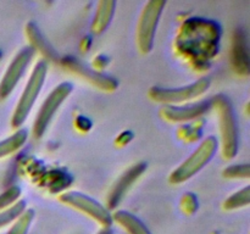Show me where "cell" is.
<instances>
[{
	"label": "cell",
	"mask_w": 250,
	"mask_h": 234,
	"mask_svg": "<svg viewBox=\"0 0 250 234\" xmlns=\"http://www.w3.org/2000/svg\"><path fill=\"white\" fill-rule=\"evenodd\" d=\"M211 107L215 109L219 118L222 156L225 160H231L238 153L239 145L238 123L233 105L226 95L217 94L211 99Z\"/></svg>",
	"instance_id": "cell-1"
},
{
	"label": "cell",
	"mask_w": 250,
	"mask_h": 234,
	"mask_svg": "<svg viewBox=\"0 0 250 234\" xmlns=\"http://www.w3.org/2000/svg\"><path fill=\"white\" fill-rule=\"evenodd\" d=\"M219 146L220 141L217 140L216 136H207L197 146V149L171 173L168 177V182L171 184L177 185L194 177L215 157L217 150H219Z\"/></svg>",
	"instance_id": "cell-2"
},
{
	"label": "cell",
	"mask_w": 250,
	"mask_h": 234,
	"mask_svg": "<svg viewBox=\"0 0 250 234\" xmlns=\"http://www.w3.org/2000/svg\"><path fill=\"white\" fill-rule=\"evenodd\" d=\"M46 75H48V63H46V61H38L33 67V70H32L31 76H29L28 80L26 83V87H24L23 92H22L16 106H15L14 112H12V128L21 127L27 119V117L29 116L37 101V98L39 97L42 88L45 83Z\"/></svg>",
	"instance_id": "cell-3"
},
{
	"label": "cell",
	"mask_w": 250,
	"mask_h": 234,
	"mask_svg": "<svg viewBox=\"0 0 250 234\" xmlns=\"http://www.w3.org/2000/svg\"><path fill=\"white\" fill-rule=\"evenodd\" d=\"M165 5L166 2L161 0H151L142 10L137 24V46L143 55L153 50L156 29Z\"/></svg>",
	"instance_id": "cell-4"
},
{
	"label": "cell",
	"mask_w": 250,
	"mask_h": 234,
	"mask_svg": "<svg viewBox=\"0 0 250 234\" xmlns=\"http://www.w3.org/2000/svg\"><path fill=\"white\" fill-rule=\"evenodd\" d=\"M211 80L208 77L199 78L194 83L177 88L153 87L149 90V97L154 101L165 105H178L203 97L209 90Z\"/></svg>",
	"instance_id": "cell-5"
},
{
	"label": "cell",
	"mask_w": 250,
	"mask_h": 234,
	"mask_svg": "<svg viewBox=\"0 0 250 234\" xmlns=\"http://www.w3.org/2000/svg\"><path fill=\"white\" fill-rule=\"evenodd\" d=\"M59 200L66 206L77 210L81 214L92 218L100 224L102 228H110L114 223L110 210L89 195L80 192H67L59 195Z\"/></svg>",
	"instance_id": "cell-6"
},
{
	"label": "cell",
	"mask_w": 250,
	"mask_h": 234,
	"mask_svg": "<svg viewBox=\"0 0 250 234\" xmlns=\"http://www.w3.org/2000/svg\"><path fill=\"white\" fill-rule=\"evenodd\" d=\"M73 85L70 82H62L59 85H56L53 90L50 92V94L46 97V99L44 100L43 104H42L41 109H39L38 114H37L36 119L33 122V127H32V134H33L34 138L39 139L43 136V134L45 133L46 128L50 124L51 119L54 118L55 114L58 112L59 107L62 105V102L65 101L68 98V95L72 93Z\"/></svg>",
	"instance_id": "cell-7"
},
{
	"label": "cell",
	"mask_w": 250,
	"mask_h": 234,
	"mask_svg": "<svg viewBox=\"0 0 250 234\" xmlns=\"http://www.w3.org/2000/svg\"><path fill=\"white\" fill-rule=\"evenodd\" d=\"M36 51L31 46H24L17 53V55L12 58L9 67L5 71L1 80H0V100H4L14 92L16 85L21 80L22 76L26 72L27 67L31 63Z\"/></svg>",
	"instance_id": "cell-8"
},
{
	"label": "cell",
	"mask_w": 250,
	"mask_h": 234,
	"mask_svg": "<svg viewBox=\"0 0 250 234\" xmlns=\"http://www.w3.org/2000/svg\"><path fill=\"white\" fill-rule=\"evenodd\" d=\"M61 63L67 71L72 72L73 75L80 76L81 78L89 82L90 84L97 87L98 89L105 90V92H114L117 89V80L112 76L106 75V73L98 72L94 68H90L82 61L78 60L73 56H66L61 58Z\"/></svg>",
	"instance_id": "cell-9"
},
{
	"label": "cell",
	"mask_w": 250,
	"mask_h": 234,
	"mask_svg": "<svg viewBox=\"0 0 250 234\" xmlns=\"http://www.w3.org/2000/svg\"><path fill=\"white\" fill-rule=\"evenodd\" d=\"M210 109H211V100H203V101L185 105H165L161 109V116L168 122L181 123L202 117Z\"/></svg>",
	"instance_id": "cell-10"
},
{
	"label": "cell",
	"mask_w": 250,
	"mask_h": 234,
	"mask_svg": "<svg viewBox=\"0 0 250 234\" xmlns=\"http://www.w3.org/2000/svg\"><path fill=\"white\" fill-rule=\"evenodd\" d=\"M146 170V163L138 162L134 166H132L131 168H128V170L117 179V182L115 183L111 192H110L109 197H107V205H109L107 209H114V207H116L117 205L121 202V200L124 199L126 193L131 189L132 185H133L134 183H136V180L143 175Z\"/></svg>",
	"instance_id": "cell-11"
},
{
	"label": "cell",
	"mask_w": 250,
	"mask_h": 234,
	"mask_svg": "<svg viewBox=\"0 0 250 234\" xmlns=\"http://www.w3.org/2000/svg\"><path fill=\"white\" fill-rule=\"evenodd\" d=\"M232 65L239 75L249 73V56L247 37L243 29L238 28L234 33L233 44H232Z\"/></svg>",
	"instance_id": "cell-12"
},
{
	"label": "cell",
	"mask_w": 250,
	"mask_h": 234,
	"mask_svg": "<svg viewBox=\"0 0 250 234\" xmlns=\"http://www.w3.org/2000/svg\"><path fill=\"white\" fill-rule=\"evenodd\" d=\"M26 34L29 39V43H31V48L34 51L38 50L44 58H46V60L49 61H56L59 60L58 54L54 50L53 46L46 41V39L44 38L43 34L41 33L39 28L37 27L36 23L33 22H29L26 27Z\"/></svg>",
	"instance_id": "cell-13"
},
{
	"label": "cell",
	"mask_w": 250,
	"mask_h": 234,
	"mask_svg": "<svg viewBox=\"0 0 250 234\" xmlns=\"http://www.w3.org/2000/svg\"><path fill=\"white\" fill-rule=\"evenodd\" d=\"M115 7H116L115 1H104L103 0V1L98 2L94 20L92 22V26H90L93 33L102 34L109 27L115 15Z\"/></svg>",
	"instance_id": "cell-14"
},
{
	"label": "cell",
	"mask_w": 250,
	"mask_h": 234,
	"mask_svg": "<svg viewBox=\"0 0 250 234\" xmlns=\"http://www.w3.org/2000/svg\"><path fill=\"white\" fill-rule=\"evenodd\" d=\"M112 221L116 222L121 228L127 232V234H151L148 227L136 214L125 210H120L112 214Z\"/></svg>",
	"instance_id": "cell-15"
},
{
	"label": "cell",
	"mask_w": 250,
	"mask_h": 234,
	"mask_svg": "<svg viewBox=\"0 0 250 234\" xmlns=\"http://www.w3.org/2000/svg\"><path fill=\"white\" fill-rule=\"evenodd\" d=\"M27 141V131L26 129H17L14 134L9 138L0 141V158H4L11 154L16 153L17 150L24 145Z\"/></svg>",
	"instance_id": "cell-16"
},
{
	"label": "cell",
	"mask_w": 250,
	"mask_h": 234,
	"mask_svg": "<svg viewBox=\"0 0 250 234\" xmlns=\"http://www.w3.org/2000/svg\"><path fill=\"white\" fill-rule=\"evenodd\" d=\"M250 201V187L247 185L243 189L238 190L234 194H232L231 196L227 197L224 202V209L227 211H232V210L241 209V207H246L249 205Z\"/></svg>",
	"instance_id": "cell-17"
},
{
	"label": "cell",
	"mask_w": 250,
	"mask_h": 234,
	"mask_svg": "<svg viewBox=\"0 0 250 234\" xmlns=\"http://www.w3.org/2000/svg\"><path fill=\"white\" fill-rule=\"evenodd\" d=\"M24 210H26V201L19 200L10 207L0 211V228L16 221L23 214Z\"/></svg>",
	"instance_id": "cell-18"
},
{
	"label": "cell",
	"mask_w": 250,
	"mask_h": 234,
	"mask_svg": "<svg viewBox=\"0 0 250 234\" xmlns=\"http://www.w3.org/2000/svg\"><path fill=\"white\" fill-rule=\"evenodd\" d=\"M34 214H36L34 210H24L23 214L14 222V224L10 228V231L7 232V234H28L31 224L34 219Z\"/></svg>",
	"instance_id": "cell-19"
},
{
	"label": "cell",
	"mask_w": 250,
	"mask_h": 234,
	"mask_svg": "<svg viewBox=\"0 0 250 234\" xmlns=\"http://www.w3.org/2000/svg\"><path fill=\"white\" fill-rule=\"evenodd\" d=\"M224 177L229 179H248L250 176L249 163H238V165H232L225 168Z\"/></svg>",
	"instance_id": "cell-20"
},
{
	"label": "cell",
	"mask_w": 250,
	"mask_h": 234,
	"mask_svg": "<svg viewBox=\"0 0 250 234\" xmlns=\"http://www.w3.org/2000/svg\"><path fill=\"white\" fill-rule=\"evenodd\" d=\"M20 196H21V188L17 185H12V187L7 188L5 192L0 194V211L7 209L15 202L19 201Z\"/></svg>",
	"instance_id": "cell-21"
},
{
	"label": "cell",
	"mask_w": 250,
	"mask_h": 234,
	"mask_svg": "<svg viewBox=\"0 0 250 234\" xmlns=\"http://www.w3.org/2000/svg\"><path fill=\"white\" fill-rule=\"evenodd\" d=\"M198 209V200L193 193H186L181 199V210L186 214H193Z\"/></svg>",
	"instance_id": "cell-22"
},
{
	"label": "cell",
	"mask_w": 250,
	"mask_h": 234,
	"mask_svg": "<svg viewBox=\"0 0 250 234\" xmlns=\"http://www.w3.org/2000/svg\"><path fill=\"white\" fill-rule=\"evenodd\" d=\"M98 234H112V232L110 228H102Z\"/></svg>",
	"instance_id": "cell-23"
}]
</instances>
